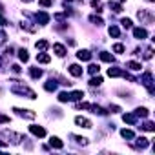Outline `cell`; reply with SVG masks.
Masks as SVG:
<instances>
[{
	"label": "cell",
	"mask_w": 155,
	"mask_h": 155,
	"mask_svg": "<svg viewBox=\"0 0 155 155\" xmlns=\"http://www.w3.org/2000/svg\"><path fill=\"white\" fill-rule=\"evenodd\" d=\"M108 33H110L111 37H115V38L120 37V29H119L117 26H110V28H108Z\"/></svg>",
	"instance_id": "ffe728a7"
},
{
	"label": "cell",
	"mask_w": 155,
	"mask_h": 155,
	"mask_svg": "<svg viewBox=\"0 0 155 155\" xmlns=\"http://www.w3.org/2000/svg\"><path fill=\"white\" fill-rule=\"evenodd\" d=\"M119 2H124V0H119Z\"/></svg>",
	"instance_id": "c3c4849f"
},
{
	"label": "cell",
	"mask_w": 155,
	"mask_h": 155,
	"mask_svg": "<svg viewBox=\"0 0 155 155\" xmlns=\"http://www.w3.org/2000/svg\"><path fill=\"white\" fill-rule=\"evenodd\" d=\"M58 101L60 102H69V93L68 91H60L58 93Z\"/></svg>",
	"instance_id": "e575fe53"
},
{
	"label": "cell",
	"mask_w": 155,
	"mask_h": 155,
	"mask_svg": "<svg viewBox=\"0 0 155 155\" xmlns=\"http://www.w3.org/2000/svg\"><path fill=\"white\" fill-rule=\"evenodd\" d=\"M110 111H111V113H119V111H120V108L113 104V106H110Z\"/></svg>",
	"instance_id": "60d3db41"
},
{
	"label": "cell",
	"mask_w": 155,
	"mask_h": 155,
	"mask_svg": "<svg viewBox=\"0 0 155 155\" xmlns=\"http://www.w3.org/2000/svg\"><path fill=\"white\" fill-rule=\"evenodd\" d=\"M29 131H31L35 137H38V139L46 137V130H44L42 126H29Z\"/></svg>",
	"instance_id": "8992f818"
},
{
	"label": "cell",
	"mask_w": 155,
	"mask_h": 155,
	"mask_svg": "<svg viewBox=\"0 0 155 155\" xmlns=\"http://www.w3.org/2000/svg\"><path fill=\"white\" fill-rule=\"evenodd\" d=\"M122 73H124V71L119 69V68H110V69H108V75H110V77H122Z\"/></svg>",
	"instance_id": "44dd1931"
},
{
	"label": "cell",
	"mask_w": 155,
	"mask_h": 155,
	"mask_svg": "<svg viewBox=\"0 0 155 155\" xmlns=\"http://www.w3.org/2000/svg\"><path fill=\"white\" fill-rule=\"evenodd\" d=\"M68 69H69V73H71L73 77H81V75H82V68H81L79 64H71Z\"/></svg>",
	"instance_id": "8fae6325"
},
{
	"label": "cell",
	"mask_w": 155,
	"mask_h": 155,
	"mask_svg": "<svg viewBox=\"0 0 155 155\" xmlns=\"http://www.w3.org/2000/svg\"><path fill=\"white\" fill-rule=\"evenodd\" d=\"M38 4L42 8H49V6H53V0H38Z\"/></svg>",
	"instance_id": "d590c367"
},
{
	"label": "cell",
	"mask_w": 155,
	"mask_h": 155,
	"mask_svg": "<svg viewBox=\"0 0 155 155\" xmlns=\"http://www.w3.org/2000/svg\"><path fill=\"white\" fill-rule=\"evenodd\" d=\"M126 68L128 69H131V71H140V64L139 62H135V60H130V62H126Z\"/></svg>",
	"instance_id": "ac0fdd59"
},
{
	"label": "cell",
	"mask_w": 155,
	"mask_h": 155,
	"mask_svg": "<svg viewBox=\"0 0 155 155\" xmlns=\"http://www.w3.org/2000/svg\"><path fill=\"white\" fill-rule=\"evenodd\" d=\"M24 2H26V4H29V2H33V0H24Z\"/></svg>",
	"instance_id": "f6af8a7d"
},
{
	"label": "cell",
	"mask_w": 155,
	"mask_h": 155,
	"mask_svg": "<svg viewBox=\"0 0 155 155\" xmlns=\"http://www.w3.org/2000/svg\"><path fill=\"white\" fill-rule=\"evenodd\" d=\"M135 115H137V117H142V119H146V117L150 115V111H148L146 108H137V110H135Z\"/></svg>",
	"instance_id": "cb8c5ba5"
},
{
	"label": "cell",
	"mask_w": 155,
	"mask_h": 155,
	"mask_svg": "<svg viewBox=\"0 0 155 155\" xmlns=\"http://www.w3.org/2000/svg\"><path fill=\"white\" fill-rule=\"evenodd\" d=\"M20 28L26 29V31H29V33H37V26H33V24L28 22V20H22V22H20Z\"/></svg>",
	"instance_id": "7c38bea8"
},
{
	"label": "cell",
	"mask_w": 155,
	"mask_h": 155,
	"mask_svg": "<svg viewBox=\"0 0 155 155\" xmlns=\"http://www.w3.org/2000/svg\"><path fill=\"white\" fill-rule=\"evenodd\" d=\"M140 82L148 88V91H150V93H153V75H151V71H146V73L142 75Z\"/></svg>",
	"instance_id": "7a4b0ae2"
},
{
	"label": "cell",
	"mask_w": 155,
	"mask_h": 155,
	"mask_svg": "<svg viewBox=\"0 0 155 155\" xmlns=\"http://www.w3.org/2000/svg\"><path fill=\"white\" fill-rule=\"evenodd\" d=\"M120 135H122L124 139H135V133H133L131 130H126V128H124V130H120Z\"/></svg>",
	"instance_id": "4316f807"
},
{
	"label": "cell",
	"mask_w": 155,
	"mask_h": 155,
	"mask_svg": "<svg viewBox=\"0 0 155 155\" xmlns=\"http://www.w3.org/2000/svg\"><path fill=\"white\" fill-rule=\"evenodd\" d=\"M91 6H93V9H95L97 13L102 11V2H101V0H91Z\"/></svg>",
	"instance_id": "1f68e13d"
},
{
	"label": "cell",
	"mask_w": 155,
	"mask_h": 155,
	"mask_svg": "<svg viewBox=\"0 0 155 155\" xmlns=\"http://www.w3.org/2000/svg\"><path fill=\"white\" fill-rule=\"evenodd\" d=\"M13 111H15L17 115H20V117H24V119H35V117H37V113H35V111H31V110H20V108H13Z\"/></svg>",
	"instance_id": "277c9868"
},
{
	"label": "cell",
	"mask_w": 155,
	"mask_h": 155,
	"mask_svg": "<svg viewBox=\"0 0 155 155\" xmlns=\"http://www.w3.org/2000/svg\"><path fill=\"white\" fill-rule=\"evenodd\" d=\"M18 58H20L22 62H28V60H29V55H28V51H26V49H20V51H18Z\"/></svg>",
	"instance_id": "d6a6232c"
},
{
	"label": "cell",
	"mask_w": 155,
	"mask_h": 155,
	"mask_svg": "<svg viewBox=\"0 0 155 155\" xmlns=\"http://www.w3.org/2000/svg\"><path fill=\"white\" fill-rule=\"evenodd\" d=\"M133 37L139 38V40H144V38L148 37V31H146L144 28H133Z\"/></svg>",
	"instance_id": "52a82bcc"
},
{
	"label": "cell",
	"mask_w": 155,
	"mask_h": 155,
	"mask_svg": "<svg viewBox=\"0 0 155 155\" xmlns=\"http://www.w3.org/2000/svg\"><path fill=\"white\" fill-rule=\"evenodd\" d=\"M51 60V57L46 53V51H40L38 55H37V62H40V64H48Z\"/></svg>",
	"instance_id": "9a60e30c"
},
{
	"label": "cell",
	"mask_w": 155,
	"mask_h": 155,
	"mask_svg": "<svg viewBox=\"0 0 155 155\" xmlns=\"http://www.w3.org/2000/svg\"><path fill=\"white\" fill-rule=\"evenodd\" d=\"M29 75L33 77V79H40V77H42V69H38V68H31V69H29Z\"/></svg>",
	"instance_id": "d4e9b609"
},
{
	"label": "cell",
	"mask_w": 155,
	"mask_h": 155,
	"mask_svg": "<svg viewBox=\"0 0 155 155\" xmlns=\"http://www.w3.org/2000/svg\"><path fill=\"white\" fill-rule=\"evenodd\" d=\"M77 58L82 60V62H88V60H91V53L88 49H81L79 53H77Z\"/></svg>",
	"instance_id": "9c48e42d"
},
{
	"label": "cell",
	"mask_w": 155,
	"mask_h": 155,
	"mask_svg": "<svg viewBox=\"0 0 155 155\" xmlns=\"http://www.w3.org/2000/svg\"><path fill=\"white\" fill-rule=\"evenodd\" d=\"M0 26H8V20H6L2 15H0Z\"/></svg>",
	"instance_id": "7bdbcfd3"
},
{
	"label": "cell",
	"mask_w": 155,
	"mask_h": 155,
	"mask_svg": "<svg viewBox=\"0 0 155 155\" xmlns=\"http://www.w3.org/2000/svg\"><path fill=\"white\" fill-rule=\"evenodd\" d=\"M35 17H37V22H38V24H42V26H46V24L49 22V15H48V13H44V11H38Z\"/></svg>",
	"instance_id": "ba28073f"
},
{
	"label": "cell",
	"mask_w": 155,
	"mask_h": 155,
	"mask_svg": "<svg viewBox=\"0 0 155 155\" xmlns=\"http://www.w3.org/2000/svg\"><path fill=\"white\" fill-rule=\"evenodd\" d=\"M88 71H90L91 75H99V71H101V66H99V64H91V66L88 68Z\"/></svg>",
	"instance_id": "836d02e7"
},
{
	"label": "cell",
	"mask_w": 155,
	"mask_h": 155,
	"mask_svg": "<svg viewBox=\"0 0 155 155\" xmlns=\"http://www.w3.org/2000/svg\"><path fill=\"white\" fill-rule=\"evenodd\" d=\"M0 93H2V90H0Z\"/></svg>",
	"instance_id": "681fc988"
},
{
	"label": "cell",
	"mask_w": 155,
	"mask_h": 155,
	"mask_svg": "<svg viewBox=\"0 0 155 155\" xmlns=\"http://www.w3.org/2000/svg\"><path fill=\"white\" fill-rule=\"evenodd\" d=\"M2 146H4V142H0V148H2Z\"/></svg>",
	"instance_id": "bcb514c9"
},
{
	"label": "cell",
	"mask_w": 155,
	"mask_h": 155,
	"mask_svg": "<svg viewBox=\"0 0 155 155\" xmlns=\"http://www.w3.org/2000/svg\"><path fill=\"white\" fill-rule=\"evenodd\" d=\"M53 51H55L58 57H64V55H66V48H64L62 44H53Z\"/></svg>",
	"instance_id": "2e32d148"
},
{
	"label": "cell",
	"mask_w": 155,
	"mask_h": 155,
	"mask_svg": "<svg viewBox=\"0 0 155 155\" xmlns=\"http://www.w3.org/2000/svg\"><path fill=\"white\" fill-rule=\"evenodd\" d=\"M101 84H102V77H99V75L95 77L93 75V79L90 81V86H101Z\"/></svg>",
	"instance_id": "4dcf8cb0"
},
{
	"label": "cell",
	"mask_w": 155,
	"mask_h": 155,
	"mask_svg": "<svg viewBox=\"0 0 155 155\" xmlns=\"http://www.w3.org/2000/svg\"><path fill=\"white\" fill-rule=\"evenodd\" d=\"M49 146L55 148V150H62V148H64V142H62L58 137H51V139H49Z\"/></svg>",
	"instance_id": "30bf717a"
},
{
	"label": "cell",
	"mask_w": 155,
	"mask_h": 155,
	"mask_svg": "<svg viewBox=\"0 0 155 155\" xmlns=\"http://www.w3.org/2000/svg\"><path fill=\"white\" fill-rule=\"evenodd\" d=\"M71 139H73V140H77L79 144H82V146H88V142H90L86 137H79V135H71Z\"/></svg>",
	"instance_id": "484cf974"
},
{
	"label": "cell",
	"mask_w": 155,
	"mask_h": 155,
	"mask_svg": "<svg viewBox=\"0 0 155 155\" xmlns=\"http://www.w3.org/2000/svg\"><path fill=\"white\" fill-rule=\"evenodd\" d=\"M0 122H9V117H6V115H0Z\"/></svg>",
	"instance_id": "ee69618b"
},
{
	"label": "cell",
	"mask_w": 155,
	"mask_h": 155,
	"mask_svg": "<svg viewBox=\"0 0 155 155\" xmlns=\"http://www.w3.org/2000/svg\"><path fill=\"white\" fill-rule=\"evenodd\" d=\"M99 57H101V60H102V62H113V55H111V53H108V51H101V53H99Z\"/></svg>",
	"instance_id": "e0dca14e"
},
{
	"label": "cell",
	"mask_w": 155,
	"mask_h": 155,
	"mask_svg": "<svg viewBox=\"0 0 155 155\" xmlns=\"http://www.w3.org/2000/svg\"><path fill=\"white\" fill-rule=\"evenodd\" d=\"M84 97V91H71L69 93V101H81Z\"/></svg>",
	"instance_id": "7402d4cb"
},
{
	"label": "cell",
	"mask_w": 155,
	"mask_h": 155,
	"mask_svg": "<svg viewBox=\"0 0 155 155\" xmlns=\"http://www.w3.org/2000/svg\"><path fill=\"white\" fill-rule=\"evenodd\" d=\"M140 128H142V130H146V131H155V124H153V122H150V120H146Z\"/></svg>",
	"instance_id": "f546056e"
},
{
	"label": "cell",
	"mask_w": 155,
	"mask_h": 155,
	"mask_svg": "<svg viewBox=\"0 0 155 155\" xmlns=\"http://www.w3.org/2000/svg\"><path fill=\"white\" fill-rule=\"evenodd\" d=\"M148 2H153V0H148Z\"/></svg>",
	"instance_id": "7dc6e473"
},
{
	"label": "cell",
	"mask_w": 155,
	"mask_h": 155,
	"mask_svg": "<svg viewBox=\"0 0 155 155\" xmlns=\"http://www.w3.org/2000/svg\"><path fill=\"white\" fill-rule=\"evenodd\" d=\"M120 24H122L126 29H130V28H131V20H130V18H122V20H120Z\"/></svg>",
	"instance_id": "74e56055"
},
{
	"label": "cell",
	"mask_w": 155,
	"mask_h": 155,
	"mask_svg": "<svg viewBox=\"0 0 155 155\" xmlns=\"http://www.w3.org/2000/svg\"><path fill=\"white\" fill-rule=\"evenodd\" d=\"M110 9H111L113 13H120V11H122V6L117 4V2H110Z\"/></svg>",
	"instance_id": "83f0119b"
},
{
	"label": "cell",
	"mask_w": 155,
	"mask_h": 155,
	"mask_svg": "<svg viewBox=\"0 0 155 155\" xmlns=\"http://www.w3.org/2000/svg\"><path fill=\"white\" fill-rule=\"evenodd\" d=\"M151 55H153V49H151V48H146V51H144V58H148V60H150V58H151Z\"/></svg>",
	"instance_id": "f35d334b"
},
{
	"label": "cell",
	"mask_w": 155,
	"mask_h": 155,
	"mask_svg": "<svg viewBox=\"0 0 155 155\" xmlns=\"http://www.w3.org/2000/svg\"><path fill=\"white\" fill-rule=\"evenodd\" d=\"M148 144H150V139H146V137H139V139H137V142H135L133 146H135V148H139V150H144Z\"/></svg>",
	"instance_id": "5bb4252c"
},
{
	"label": "cell",
	"mask_w": 155,
	"mask_h": 155,
	"mask_svg": "<svg viewBox=\"0 0 155 155\" xmlns=\"http://www.w3.org/2000/svg\"><path fill=\"white\" fill-rule=\"evenodd\" d=\"M6 38H8V35H6L4 31H0V44H4V42H6Z\"/></svg>",
	"instance_id": "ab89813d"
},
{
	"label": "cell",
	"mask_w": 155,
	"mask_h": 155,
	"mask_svg": "<svg viewBox=\"0 0 155 155\" xmlns=\"http://www.w3.org/2000/svg\"><path fill=\"white\" fill-rule=\"evenodd\" d=\"M11 69H13V73H20V66H18V64H13Z\"/></svg>",
	"instance_id": "b9f144b4"
},
{
	"label": "cell",
	"mask_w": 155,
	"mask_h": 155,
	"mask_svg": "<svg viewBox=\"0 0 155 155\" xmlns=\"http://www.w3.org/2000/svg\"><path fill=\"white\" fill-rule=\"evenodd\" d=\"M90 22H91V24H95V26H102V24H104V22H102V18H101V17H97V15H91V17H90Z\"/></svg>",
	"instance_id": "f1b7e54d"
},
{
	"label": "cell",
	"mask_w": 155,
	"mask_h": 155,
	"mask_svg": "<svg viewBox=\"0 0 155 155\" xmlns=\"http://www.w3.org/2000/svg\"><path fill=\"white\" fill-rule=\"evenodd\" d=\"M137 17H139V20H140L142 24H151V22H153V15H151L150 11H146V9L137 11Z\"/></svg>",
	"instance_id": "3957f363"
},
{
	"label": "cell",
	"mask_w": 155,
	"mask_h": 155,
	"mask_svg": "<svg viewBox=\"0 0 155 155\" xmlns=\"http://www.w3.org/2000/svg\"><path fill=\"white\" fill-rule=\"evenodd\" d=\"M11 91H13L15 95H26L28 99H37V93H35L31 88H28V86H18V84H15V86L11 88Z\"/></svg>",
	"instance_id": "6da1fadb"
},
{
	"label": "cell",
	"mask_w": 155,
	"mask_h": 155,
	"mask_svg": "<svg viewBox=\"0 0 155 155\" xmlns=\"http://www.w3.org/2000/svg\"><path fill=\"white\" fill-rule=\"evenodd\" d=\"M75 124H77V126H81V128H91V126H93L91 120L86 119V117H75Z\"/></svg>",
	"instance_id": "5b68a950"
},
{
	"label": "cell",
	"mask_w": 155,
	"mask_h": 155,
	"mask_svg": "<svg viewBox=\"0 0 155 155\" xmlns=\"http://www.w3.org/2000/svg\"><path fill=\"white\" fill-rule=\"evenodd\" d=\"M44 90H46V91H55V90H57V82H55V81H48V82L44 84Z\"/></svg>",
	"instance_id": "603a6c76"
},
{
	"label": "cell",
	"mask_w": 155,
	"mask_h": 155,
	"mask_svg": "<svg viewBox=\"0 0 155 155\" xmlns=\"http://www.w3.org/2000/svg\"><path fill=\"white\" fill-rule=\"evenodd\" d=\"M35 46H37V49H38V51H46V49L49 48V42H48V40H37V44H35Z\"/></svg>",
	"instance_id": "d6986e66"
},
{
	"label": "cell",
	"mask_w": 155,
	"mask_h": 155,
	"mask_svg": "<svg viewBox=\"0 0 155 155\" xmlns=\"http://www.w3.org/2000/svg\"><path fill=\"white\" fill-rule=\"evenodd\" d=\"M122 120H124L126 124H131V126H133V124L137 122V115H135V113H124V115H122Z\"/></svg>",
	"instance_id": "4fadbf2b"
},
{
	"label": "cell",
	"mask_w": 155,
	"mask_h": 155,
	"mask_svg": "<svg viewBox=\"0 0 155 155\" xmlns=\"http://www.w3.org/2000/svg\"><path fill=\"white\" fill-rule=\"evenodd\" d=\"M113 51L115 53H124V46L122 44H113Z\"/></svg>",
	"instance_id": "8d00e7d4"
}]
</instances>
